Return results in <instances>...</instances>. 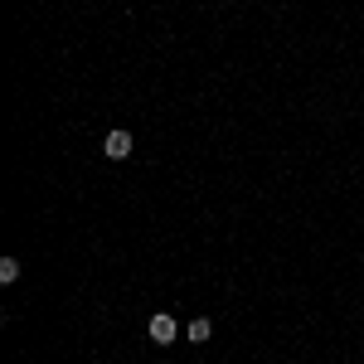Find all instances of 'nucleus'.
I'll return each mask as SVG.
<instances>
[{"mask_svg": "<svg viewBox=\"0 0 364 364\" xmlns=\"http://www.w3.org/2000/svg\"><path fill=\"white\" fill-rule=\"evenodd\" d=\"M175 336H180L175 316H166V311H161V316H151V340H156V345H175Z\"/></svg>", "mask_w": 364, "mask_h": 364, "instance_id": "1", "label": "nucleus"}, {"mask_svg": "<svg viewBox=\"0 0 364 364\" xmlns=\"http://www.w3.org/2000/svg\"><path fill=\"white\" fill-rule=\"evenodd\" d=\"M185 336H190V345H204V340L214 336V326H209V321L199 316V321H190V331H185Z\"/></svg>", "mask_w": 364, "mask_h": 364, "instance_id": "3", "label": "nucleus"}, {"mask_svg": "<svg viewBox=\"0 0 364 364\" xmlns=\"http://www.w3.org/2000/svg\"><path fill=\"white\" fill-rule=\"evenodd\" d=\"M102 151H107V161H127V156H132V136H127V132H107Z\"/></svg>", "mask_w": 364, "mask_h": 364, "instance_id": "2", "label": "nucleus"}, {"mask_svg": "<svg viewBox=\"0 0 364 364\" xmlns=\"http://www.w3.org/2000/svg\"><path fill=\"white\" fill-rule=\"evenodd\" d=\"M0 282H20V262L15 257H0Z\"/></svg>", "mask_w": 364, "mask_h": 364, "instance_id": "4", "label": "nucleus"}]
</instances>
